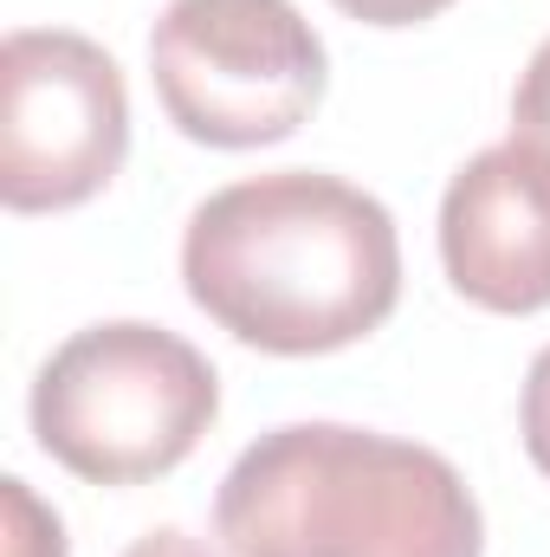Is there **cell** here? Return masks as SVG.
Listing matches in <instances>:
<instances>
[{
    "mask_svg": "<svg viewBox=\"0 0 550 557\" xmlns=\"http://www.w3.org/2000/svg\"><path fill=\"white\" fill-rule=\"evenodd\" d=\"M130 156V91L117 59L59 26L0 39V201L59 214L91 201Z\"/></svg>",
    "mask_w": 550,
    "mask_h": 557,
    "instance_id": "5b68a950",
    "label": "cell"
},
{
    "mask_svg": "<svg viewBox=\"0 0 550 557\" xmlns=\"http://www.w3.org/2000/svg\"><path fill=\"white\" fill-rule=\"evenodd\" d=\"M149 72L182 137L260 149L317 111L330 59L291 0H168L149 33Z\"/></svg>",
    "mask_w": 550,
    "mask_h": 557,
    "instance_id": "277c9868",
    "label": "cell"
},
{
    "mask_svg": "<svg viewBox=\"0 0 550 557\" xmlns=\"http://www.w3.org/2000/svg\"><path fill=\"white\" fill-rule=\"evenodd\" d=\"M440 260L460 298L525 318L550 305V156L532 143L479 149L440 195Z\"/></svg>",
    "mask_w": 550,
    "mask_h": 557,
    "instance_id": "8992f818",
    "label": "cell"
},
{
    "mask_svg": "<svg viewBox=\"0 0 550 557\" xmlns=\"http://www.w3.org/2000/svg\"><path fill=\"white\" fill-rule=\"evenodd\" d=\"M512 137L532 143L538 156H550V39L532 52L525 78H518V98H512Z\"/></svg>",
    "mask_w": 550,
    "mask_h": 557,
    "instance_id": "ba28073f",
    "label": "cell"
},
{
    "mask_svg": "<svg viewBox=\"0 0 550 557\" xmlns=\"http://www.w3.org/2000/svg\"><path fill=\"white\" fill-rule=\"evenodd\" d=\"M7 519H13L7 557H65V525H59V512H46V506L26 493V480H7Z\"/></svg>",
    "mask_w": 550,
    "mask_h": 557,
    "instance_id": "52a82bcc",
    "label": "cell"
},
{
    "mask_svg": "<svg viewBox=\"0 0 550 557\" xmlns=\"http://www.w3.org/2000/svg\"><path fill=\"white\" fill-rule=\"evenodd\" d=\"M518 434H525V454H532V467H538V473H550V344L532 357L525 403H518Z\"/></svg>",
    "mask_w": 550,
    "mask_h": 557,
    "instance_id": "9c48e42d",
    "label": "cell"
},
{
    "mask_svg": "<svg viewBox=\"0 0 550 557\" xmlns=\"http://www.w3.org/2000/svg\"><path fill=\"white\" fill-rule=\"evenodd\" d=\"M227 557H479L486 519L460 467L421 441L285 421L214 493Z\"/></svg>",
    "mask_w": 550,
    "mask_h": 557,
    "instance_id": "7a4b0ae2",
    "label": "cell"
},
{
    "mask_svg": "<svg viewBox=\"0 0 550 557\" xmlns=\"http://www.w3.org/2000/svg\"><path fill=\"white\" fill-rule=\"evenodd\" d=\"M350 20H363V26H421V20H434V13H447L453 0H337Z\"/></svg>",
    "mask_w": 550,
    "mask_h": 557,
    "instance_id": "30bf717a",
    "label": "cell"
},
{
    "mask_svg": "<svg viewBox=\"0 0 550 557\" xmlns=\"http://www.w3.org/2000/svg\"><path fill=\"white\" fill-rule=\"evenodd\" d=\"M124 557H208V545L188 539V532H175V525H162V532H142Z\"/></svg>",
    "mask_w": 550,
    "mask_h": 557,
    "instance_id": "8fae6325",
    "label": "cell"
},
{
    "mask_svg": "<svg viewBox=\"0 0 550 557\" xmlns=\"http://www.w3.org/2000/svg\"><path fill=\"white\" fill-rule=\"evenodd\" d=\"M188 298L253 350L324 357L370 337L402 298L396 214L317 169L208 195L182 234Z\"/></svg>",
    "mask_w": 550,
    "mask_h": 557,
    "instance_id": "6da1fadb",
    "label": "cell"
},
{
    "mask_svg": "<svg viewBox=\"0 0 550 557\" xmlns=\"http://www.w3.org/2000/svg\"><path fill=\"white\" fill-rule=\"evenodd\" d=\"M214 416V363L188 337L142 318H111L65 337L33 376L39 447L91 486H142L175 473Z\"/></svg>",
    "mask_w": 550,
    "mask_h": 557,
    "instance_id": "3957f363",
    "label": "cell"
}]
</instances>
